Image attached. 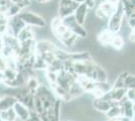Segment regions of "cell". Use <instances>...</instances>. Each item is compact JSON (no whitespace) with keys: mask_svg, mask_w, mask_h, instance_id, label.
<instances>
[{"mask_svg":"<svg viewBox=\"0 0 135 121\" xmlns=\"http://www.w3.org/2000/svg\"><path fill=\"white\" fill-rule=\"evenodd\" d=\"M9 15L10 16H15L17 13L19 12V6H17V5H12L11 7H10V9H9Z\"/></svg>","mask_w":135,"mask_h":121,"instance_id":"cell-20","label":"cell"},{"mask_svg":"<svg viewBox=\"0 0 135 121\" xmlns=\"http://www.w3.org/2000/svg\"><path fill=\"white\" fill-rule=\"evenodd\" d=\"M118 103L121 107V116L129 119H134V102L127 100L125 97Z\"/></svg>","mask_w":135,"mask_h":121,"instance_id":"cell-4","label":"cell"},{"mask_svg":"<svg viewBox=\"0 0 135 121\" xmlns=\"http://www.w3.org/2000/svg\"><path fill=\"white\" fill-rule=\"evenodd\" d=\"M13 109L15 111V114L17 116V119L22 121H28L29 115H30V110L28 109L25 105L16 101L13 105Z\"/></svg>","mask_w":135,"mask_h":121,"instance_id":"cell-6","label":"cell"},{"mask_svg":"<svg viewBox=\"0 0 135 121\" xmlns=\"http://www.w3.org/2000/svg\"><path fill=\"white\" fill-rule=\"evenodd\" d=\"M64 121H72V120H70V119H67V120H64Z\"/></svg>","mask_w":135,"mask_h":121,"instance_id":"cell-23","label":"cell"},{"mask_svg":"<svg viewBox=\"0 0 135 121\" xmlns=\"http://www.w3.org/2000/svg\"><path fill=\"white\" fill-rule=\"evenodd\" d=\"M87 10H88V7L85 4H81L78 5V7L76 8L75 10V14H74V17L76 22L80 24V25H84L86 22V16H87Z\"/></svg>","mask_w":135,"mask_h":121,"instance_id":"cell-7","label":"cell"},{"mask_svg":"<svg viewBox=\"0 0 135 121\" xmlns=\"http://www.w3.org/2000/svg\"><path fill=\"white\" fill-rule=\"evenodd\" d=\"M78 3L72 0H62L60 4V17H66L69 15H73L74 11L78 7Z\"/></svg>","mask_w":135,"mask_h":121,"instance_id":"cell-3","label":"cell"},{"mask_svg":"<svg viewBox=\"0 0 135 121\" xmlns=\"http://www.w3.org/2000/svg\"><path fill=\"white\" fill-rule=\"evenodd\" d=\"M0 6H1V4H0Z\"/></svg>","mask_w":135,"mask_h":121,"instance_id":"cell-24","label":"cell"},{"mask_svg":"<svg viewBox=\"0 0 135 121\" xmlns=\"http://www.w3.org/2000/svg\"><path fill=\"white\" fill-rule=\"evenodd\" d=\"M134 84H135L134 75L127 73V75L125 76V79H124V88H125V89L134 88Z\"/></svg>","mask_w":135,"mask_h":121,"instance_id":"cell-16","label":"cell"},{"mask_svg":"<svg viewBox=\"0 0 135 121\" xmlns=\"http://www.w3.org/2000/svg\"><path fill=\"white\" fill-rule=\"evenodd\" d=\"M123 18H124V10L122 9V6L119 5L118 9L115 10L111 14V18L109 20V28L108 29L111 32H113V33H116L121 28Z\"/></svg>","mask_w":135,"mask_h":121,"instance_id":"cell-1","label":"cell"},{"mask_svg":"<svg viewBox=\"0 0 135 121\" xmlns=\"http://www.w3.org/2000/svg\"><path fill=\"white\" fill-rule=\"evenodd\" d=\"M127 75V72H123V73H120L118 75V77L116 78V80L114 82V88H124V79H125V76Z\"/></svg>","mask_w":135,"mask_h":121,"instance_id":"cell-17","label":"cell"},{"mask_svg":"<svg viewBox=\"0 0 135 121\" xmlns=\"http://www.w3.org/2000/svg\"><path fill=\"white\" fill-rule=\"evenodd\" d=\"M11 20L12 21H10L9 27L11 28L12 32H13V35H14V36H17V35L19 33V31H20L23 27H25L26 24L23 22L22 20L18 17V16H13V18H12Z\"/></svg>","mask_w":135,"mask_h":121,"instance_id":"cell-8","label":"cell"},{"mask_svg":"<svg viewBox=\"0 0 135 121\" xmlns=\"http://www.w3.org/2000/svg\"><path fill=\"white\" fill-rule=\"evenodd\" d=\"M113 101L109 100V99L105 98V97H101V98H94L92 101V106L93 108L96 109L99 112L102 113H106L108 109L113 105Z\"/></svg>","mask_w":135,"mask_h":121,"instance_id":"cell-5","label":"cell"},{"mask_svg":"<svg viewBox=\"0 0 135 121\" xmlns=\"http://www.w3.org/2000/svg\"><path fill=\"white\" fill-rule=\"evenodd\" d=\"M18 17L22 20L25 24L28 25H34L37 27H44L45 25V21L42 17H40V15L30 13V12H23L18 15Z\"/></svg>","mask_w":135,"mask_h":121,"instance_id":"cell-2","label":"cell"},{"mask_svg":"<svg viewBox=\"0 0 135 121\" xmlns=\"http://www.w3.org/2000/svg\"><path fill=\"white\" fill-rule=\"evenodd\" d=\"M111 45H112V46L114 49H116V50H121L124 46V40L120 35H114V36H113V38H112V41H111Z\"/></svg>","mask_w":135,"mask_h":121,"instance_id":"cell-15","label":"cell"},{"mask_svg":"<svg viewBox=\"0 0 135 121\" xmlns=\"http://www.w3.org/2000/svg\"><path fill=\"white\" fill-rule=\"evenodd\" d=\"M17 38L19 42H23L29 40H33V32L31 31L30 27H23L19 33L17 35Z\"/></svg>","mask_w":135,"mask_h":121,"instance_id":"cell-12","label":"cell"},{"mask_svg":"<svg viewBox=\"0 0 135 121\" xmlns=\"http://www.w3.org/2000/svg\"><path fill=\"white\" fill-rule=\"evenodd\" d=\"M25 84H26V88H27L28 90L30 91V92L34 93L37 89H38V87L40 86V82H38V79L36 78V77H34L33 75L30 76L29 78H28L26 82H25Z\"/></svg>","mask_w":135,"mask_h":121,"instance_id":"cell-14","label":"cell"},{"mask_svg":"<svg viewBox=\"0 0 135 121\" xmlns=\"http://www.w3.org/2000/svg\"><path fill=\"white\" fill-rule=\"evenodd\" d=\"M105 115L108 119H116L121 116V107L118 102H114L113 105L108 109V111L105 113Z\"/></svg>","mask_w":135,"mask_h":121,"instance_id":"cell-10","label":"cell"},{"mask_svg":"<svg viewBox=\"0 0 135 121\" xmlns=\"http://www.w3.org/2000/svg\"><path fill=\"white\" fill-rule=\"evenodd\" d=\"M17 100L13 96L10 95H4L2 98H0V111H4L13 107Z\"/></svg>","mask_w":135,"mask_h":121,"instance_id":"cell-9","label":"cell"},{"mask_svg":"<svg viewBox=\"0 0 135 121\" xmlns=\"http://www.w3.org/2000/svg\"><path fill=\"white\" fill-rule=\"evenodd\" d=\"M125 97H126L127 100L134 102V100H135V88H129V89H126Z\"/></svg>","mask_w":135,"mask_h":121,"instance_id":"cell-18","label":"cell"},{"mask_svg":"<svg viewBox=\"0 0 135 121\" xmlns=\"http://www.w3.org/2000/svg\"><path fill=\"white\" fill-rule=\"evenodd\" d=\"M117 1H118V0H108V2H109L110 4H112V5L117 4Z\"/></svg>","mask_w":135,"mask_h":121,"instance_id":"cell-21","label":"cell"},{"mask_svg":"<svg viewBox=\"0 0 135 121\" xmlns=\"http://www.w3.org/2000/svg\"><path fill=\"white\" fill-rule=\"evenodd\" d=\"M16 119L17 116L13 107L4 110V111H0V120L1 121H15Z\"/></svg>","mask_w":135,"mask_h":121,"instance_id":"cell-11","label":"cell"},{"mask_svg":"<svg viewBox=\"0 0 135 121\" xmlns=\"http://www.w3.org/2000/svg\"><path fill=\"white\" fill-rule=\"evenodd\" d=\"M85 0H76V2L78 3V2H84Z\"/></svg>","mask_w":135,"mask_h":121,"instance_id":"cell-22","label":"cell"},{"mask_svg":"<svg viewBox=\"0 0 135 121\" xmlns=\"http://www.w3.org/2000/svg\"><path fill=\"white\" fill-rule=\"evenodd\" d=\"M113 36H114V33L111 32L109 29H106V30H103L101 33L99 35L98 40H99V41L101 42L102 45L107 46V45H111Z\"/></svg>","mask_w":135,"mask_h":121,"instance_id":"cell-13","label":"cell"},{"mask_svg":"<svg viewBox=\"0 0 135 121\" xmlns=\"http://www.w3.org/2000/svg\"><path fill=\"white\" fill-rule=\"evenodd\" d=\"M62 23V17H56L52 19V21H51V28L54 29V31L56 29L57 26H60L61 24Z\"/></svg>","mask_w":135,"mask_h":121,"instance_id":"cell-19","label":"cell"}]
</instances>
